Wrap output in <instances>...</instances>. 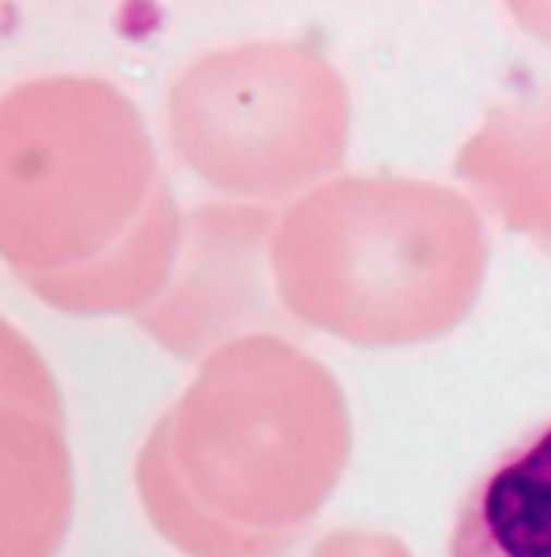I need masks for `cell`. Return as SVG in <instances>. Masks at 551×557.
Segmentation results:
<instances>
[{
	"label": "cell",
	"mask_w": 551,
	"mask_h": 557,
	"mask_svg": "<svg viewBox=\"0 0 551 557\" xmlns=\"http://www.w3.org/2000/svg\"><path fill=\"white\" fill-rule=\"evenodd\" d=\"M449 557H551V418L502 450L465 491Z\"/></svg>",
	"instance_id": "6da1fadb"
}]
</instances>
